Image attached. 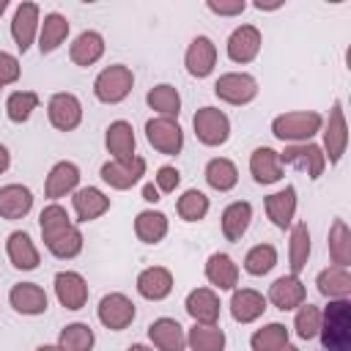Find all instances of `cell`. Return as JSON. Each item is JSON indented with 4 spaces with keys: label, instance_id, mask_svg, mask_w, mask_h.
Listing matches in <instances>:
<instances>
[{
    "label": "cell",
    "instance_id": "cell-1",
    "mask_svg": "<svg viewBox=\"0 0 351 351\" xmlns=\"http://www.w3.org/2000/svg\"><path fill=\"white\" fill-rule=\"evenodd\" d=\"M38 225H41V236H44V244L47 250L60 258V261H69V258H77L80 250H82V233L80 228L71 222L69 211L60 206V203H49L41 217H38Z\"/></svg>",
    "mask_w": 351,
    "mask_h": 351
},
{
    "label": "cell",
    "instance_id": "cell-2",
    "mask_svg": "<svg viewBox=\"0 0 351 351\" xmlns=\"http://www.w3.org/2000/svg\"><path fill=\"white\" fill-rule=\"evenodd\" d=\"M318 337L324 351H351V302L348 299H329L321 310Z\"/></svg>",
    "mask_w": 351,
    "mask_h": 351
},
{
    "label": "cell",
    "instance_id": "cell-3",
    "mask_svg": "<svg viewBox=\"0 0 351 351\" xmlns=\"http://www.w3.org/2000/svg\"><path fill=\"white\" fill-rule=\"evenodd\" d=\"M324 126L321 112L315 110H293V112H282L271 121V134L282 143H310V137H315Z\"/></svg>",
    "mask_w": 351,
    "mask_h": 351
},
{
    "label": "cell",
    "instance_id": "cell-4",
    "mask_svg": "<svg viewBox=\"0 0 351 351\" xmlns=\"http://www.w3.org/2000/svg\"><path fill=\"white\" fill-rule=\"evenodd\" d=\"M134 88V74L129 66L123 63H115V66H107L99 71V77L93 80V93L99 101L104 104H118L123 101Z\"/></svg>",
    "mask_w": 351,
    "mask_h": 351
},
{
    "label": "cell",
    "instance_id": "cell-5",
    "mask_svg": "<svg viewBox=\"0 0 351 351\" xmlns=\"http://www.w3.org/2000/svg\"><path fill=\"white\" fill-rule=\"evenodd\" d=\"M192 126H195V137L208 148H217L230 137V118L217 107H200L192 118Z\"/></svg>",
    "mask_w": 351,
    "mask_h": 351
},
{
    "label": "cell",
    "instance_id": "cell-6",
    "mask_svg": "<svg viewBox=\"0 0 351 351\" xmlns=\"http://www.w3.org/2000/svg\"><path fill=\"white\" fill-rule=\"evenodd\" d=\"M214 93L219 101L241 107L258 96V80L252 74H244V71H228L214 82Z\"/></svg>",
    "mask_w": 351,
    "mask_h": 351
},
{
    "label": "cell",
    "instance_id": "cell-7",
    "mask_svg": "<svg viewBox=\"0 0 351 351\" xmlns=\"http://www.w3.org/2000/svg\"><path fill=\"white\" fill-rule=\"evenodd\" d=\"M324 129V156L329 165H337L346 154V145H348V126H346V112H343V101L337 99L329 110V121L321 126Z\"/></svg>",
    "mask_w": 351,
    "mask_h": 351
},
{
    "label": "cell",
    "instance_id": "cell-8",
    "mask_svg": "<svg viewBox=\"0 0 351 351\" xmlns=\"http://www.w3.org/2000/svg\"><path fill=\"white\" fill-rule=\"evenodd\" d=\"M145 137L165 156H176L184 148V132H181V126H178L176 118H165V115L151 118L145 123Z\"/></svg>",
    "mask_w": 351,
    "mask_h": 351
},
{
    "label": "cell",
    "instance_id": "cell-9",
    "mask_svg": "<svg viewBox=\"0 0 351 351\" xmlns=\"http://www.w3.org/2000/svg\"><path fill=\"white\" fill-rule=\"evenodd\" d=\"M280 165H291L315 181L324 176L326 156H324L321 145H315V143H293V145H285V151L280 154Z\"/></svg>",
    "mask_w": 351,
    "mask_h": 351
},
{
    "label": "cell",
    "instance_id": "cell-10",
    "mask_svg": "<svg viewBox=\"0 0 351 351\" xmlns=\"http://www.w3.org/2000/svg\"><path fill=\"white\" fill-rule=\"evenodd\" d=\"M47 115H49V123L58 129V132H74L82 121V104L74 93H55L49 96L47 101Z\"/></svg>",
    "mask_w": 351,
    "mask_h": 351
},
{
    "label": "cell",
    "instance_id": "cell-11",
    "mask_svg": "<svg viewBox=\"0 0 351 351\" xmlns=\"http://www.w3.org/2000/svg\"><path fill=\"white\" fill-rule=\"evenodd\" d=\"M134 302L129 299V296H123V293H107V296H101V302H99V307H96V315H99V321L107 326V329H112V332H121V329H126L132 321H134Z\"/></svg>",
    "mask_w": 351,
    "mask_h": 351
},
{
    "label": "cell",
    "instance_id": "cell-12",
    "mask_svg": "<svg viewBox=\"0 0 351 351\" xmlns=\"http://www.w3.org/2000/svg\"><path fill=\"white\" fill-rule=\"evenodd\" d=\"M261 30L255 25H239L230 36H228V58L233 63H252L261 52Z\"/></svg>",
    "mask_w": 351,
    "mask_h": 351
},
{
    "label": "cell",
    "instance_id": "cell-13",
    "mask_svg": "<svg viewBox=\"0 0 351 351\" xmlns=\"http://www.w3.org/2000/svg\"><path fill=\"white\" fill-rule=\"evenodd\" d=\"M184 63H186V71L197 80L208 77L217 66V44L208 38V36H195L186 47V55H184Z\"/></svg>",
    "mask_w": 351,
    "mask_h": 351
},
{
    "label": "cell",
    "instance_id": "cell-14",
    "mask_svg": "<svg viewBox=\"0 0 351 351\" xmlns=\"http://www.w3.org/2000/svg\"><path fill=\"white\" fill-rule=\"evenodd\" d=\"M304 285L296 274H282L277 277L271 285H269V293H266V302H271L277 310L288 313V310H296L299 304H304Z\"/></svg>",
    "mask_w": 351,
    "mask_h": 351
},
{
    "label": "cell",
    "instance_id": "cell-15",
    "mask_svg": "<svg viewBox=\"0 0 351 351\" xmlns=\"http://www.w3.org/2000/svg\"><path fill=\"white\" fill-rule=\"evenodd\" d=\"M145 176V159L134 156L129 162H104L101 165V181L110 184L112 189H132L140 178Z\"/></svg>",
    "mask_w": 351,
    "mask_h": 351
},
{
    "label": "cell",
    "instance_id": "cell-16",
    "mask_svg": "<svg viewBox=\"0 0 351 351\" xmlns=\"http://www.w3.org/2000/svg\"><path fill=\"white\" fill-rule=\"evenodd\" d=\"M55 296L66 310H82L88 302V282L77 271H58L55 274Z\"/></svg>",
    "mask_w": 351,
    "mask_h": 351
},
{
    "label": "cell",
    "instance_id": "cell-17",
    "mask_svg": "<svg viewBox=\"0 0 351 351\" xmlns=\"http://www.w3.org/2000/svg\"><path fill=\"white\" fill-rule=\"evenodd\" d=\"M8 302H11V307H14L16 313H22V315H41V313H47V307H49V299H47L44 288L36 285V282H16V285L8 291Z\"/></svg>",
    "mask_w": 351,
    "mask_h": 351
},
{
    "label": "cell",
    "instance_id": "cell-18",
    "mask_svg": "<svg viewBox=\"0 0 351 351\" xmlns=\"http://www.w3.org/2000/svg\"><path fill=\"white\" fill-rule=\"evenodd\" d=\"M148 340L159 351H184L186 348V332L176 318H156L148 324Z\"/></svg>",
    "mask_w": 351,
    "mask_h": 351
},
{
    "label": "cell",
    "instance_id": "cell-19",
    "mask_svg": "<svg viewBox=\"0 0 351 351\" xmlns=\"http://www.w3.org/2000/svg\"><path fill=\"white\" fill-rule=\"evenodd\" d=\"M38 30V5L36 3H19L11 19V36L19 52H27Z\"/></svg>",
    "mask_w": 351,
    "mask_h": 351
},
{
    "label": "cell",
    "instance_id": "cell-20",
    "mask_svg": "<svg viewBox=\"0 0 351 351\" xmlns=\"http://www.w3.org/2000/svg\"><path fill=\"white\" fill-rule=\"evenodd\" d=\"M77 184H80V167L74 162H58L47 173L44 195L49 200H58V197H66L69 192H77Z\"/></svg>",
    "mask_w": 351,
    "mask_h": 351
},
{
    "label": "cell",
    "instance_id": "cell-21",
    "mask_svg": "<svg viewBox=\"0 0 351 351\" xmlns=\"http://www.w3.org/2000/svg\"><path fill=\"white\" fill-rule=\"evenodd\" d=\"M266 310V296L252 291V288H233L230 296V315L239 324H252L263 315Z\"/></svg>",
    "mask_w": 351,
    "mask_h": 351
},
{
    "label": "cell",
    "instance_id": "cell-22",
    "mask_svg": "<svg viewBox=\"0 0 351 351\" xmlns=\"http://www.w3.org/2000/svg\"><path fill=\"white\" fill-rule=\"evenodd\" d=\"M33 208V192L22 184L0 186V219H22Z\"/></svg>",
    "mask_w": 351,
    "mask_h": 351
},
{
    "label": "cell",
    "instance_id": "cell-23",
    "mask_svg": "<svg viewBox=\"0 0 351 351\" xmlns=\"http://www.w3.org/2000/svg\"><path fill=\"white\" fill-rule=\"evenodd\" d=\"M104 145L107 151L112 154L115 162H129L134 159V129L129 121H112L107 126V134H104Z\"/></svg>",
    "mask_w": 351,
    "mask_h": 351
},
{
    "label": "cell",
    "instance_id": "cell-24",
    "mask_svg": "<svg viewBox=\"0 0 351 351\" xmlns=\"http://www.w3.org/2000/svg\"><path fill=\"white\" fill-rule=\"evenodd\" d=\"M263 206H266V217L277 225V228H291L293 225V217H296V186H285V189H280V192H274V195H269L266 200H263Z\"/></svg>",
    "mask_w": 351,
    "mask_h": 351
},
{
    "label": "cell",
    "instance_id": "cell-25",
    "mask_svg": "<svg viewBox=\"0 0 351 351\" xmlns=\"http://www.w3.org/2000/svg\"><path fill=\"white\" fill-rule=\"evenodd\" d=\"M173 291V274L170 269L165 266H151V269H143L137 274V293L143 299H151V302H159L165 296H170Z\"/></svg>",
    "mask_w": 351,
    "mask_h": 351
},
{
    "label": "cell",
    "instance_id": "cell-26",
    "mask_svg": "<svg viewBox=\"0 0 351 351\" xmlns=\"http://www.w3.org/2000/svg\"><path fill=\"white\" fill-rule=\"evenodd\" d=\"M184 307H186V313L192 315L195 324H217L219 321V296L211 288L189 291Z\"/></svg>",
    "mask_w": 351,
    "mask_h": 351
},
{
    "label": "cell",
    "instance_id": "cell-27",
    "mask_svg": "<svg viewBox=\"0 0 351 351\" xmlns=\"http://www.w3.org/2000/svg\"><path fill=\"white\" fill-rule=\"evenodd\" d=\"M71 206H74V214L80 222H90V219H99L110 208V197L99 186H82L74 192Z\"/></svg>",
    "mask_w": 351,
    "mask_h": 351
},
{
    "label": "cell",
    "instance_id": "cell-28",
    "mask_svg": "<svg viewBox=\"0 0 351 351\" xmlns=\"http://www.w3.org/2000/svg\"><path fill=\"white\" fill-rule=\"evenodd\" d=\"M5 252H8V261L19 269V271H33L38 266V250L33 244V239L25 233V230H14L8 239H5Z\"/></svg>",
    "mask_w": 351,
    "mask_h": 351
},
{
    "label": "cell",
    "instance_id": "cell-29",
    "mask_svg": "<svg viewBox=\"0 0 351 351\" xmlns=\"http://www.w3.org/2000/svg\"><path fill=\"white\" fill-rule=\"evenodd\" d=\"M250 173L258 184H277L282 178V165H280V154L269 145H261L252 151L250 156Z\"/></svg>",
    "mask_w": 351,
    "mask_h": 351
},
{
    "label": "cell",
    "instance_id": "cell-30",
    "mask_svg": "<svg viewBox=\"0 0 351 351\" xmlns=\"http://www.w3.org/2000/svg\"><path fill=\"white\" fill-rule=\"evenodd\" d=\"M206 280L219 291H233L239 282V266L228 252H214L206 261Z\"/></svg>",
    "mask_w": 351,
    "mask_h": 351
},
{
    "label": "cell",
    "instance_id": "cell-31",
    "mask_svg": "<svg viewBox=\"0 0 351 351\" xmlns=\"http://www.w3.org/2000/svg\"><path fill=\"white\" fill-rule=\"evenodd\" d=\"M101 55H104V38H101V33H96V30L80 33V36L74 38V44L69 47L71 63H77V66H82V69L93 66Z\"/></svg>",
    "mask_w": 351,
    "mask_h": 351
},
{
    "label": "cell",
    "instance_id": "cell-32",
    "mask_svg": "<svg viewBox=\"0 0 351 351\" xmlns=\"http://www.w3.org/2000/svg\"><path fill=\"white\" fill-rule=\"evenodd\" d=\"M315 288L326 299H348V293H351V274H348L346 266H329V269L318 271Z\"/></svg>",
    "mask_w": 351,
    "mask_h": 351
},
{
    "label": "cell",
    "instance_id": "cell-33",
    "mask_svg": "<svg viewBox=\"0 0 351 351\" xmlns=\"http://www.w3.org/2000/svg\"><path fill=\"white\" fill-rule=\"evenodd\" d=\"M66 36H69V19L63 14H58V11L47 14L41 27H38V49H41V55L55 52L66 41Z\"/></svg>",
    "mask_w": 351,
    "mask_h": 351
},
{
    "label": "cell",
    "instance_id": "cell-34",
    "mask_svg": "<svg viewBox=\"0 0 351 351\" xmlns=\"http://www.w3.org/2000/svg\"><path fill=\"white\" fill-rule=\"evenodd\" d=\"M250 219H252V206L247 200H236V203L225 206V211H222V236L228 241H239L247 233Z\"/></svg>",
    "mask_w": 351,
    "mask_h": 351
},
{
    "label": "cell",
    "instance_id": "cell-35",
    "mask_svg": "<svg viewBox=\"0 0 351 351\" xmlns=\"http://www.w3.org/2000/svg\"><path fill=\"white\" fill-rule=\"evenodd\" d=\"M134 233L143 244H159L165 236H167V217L162 211H140L134 217Z\"/></svg>",
    "mask_w": 351,
    "mask_h": 351
},
{
    "label": "cell",
    "instance_id": "cell-36",
    "mask_svg": "<svg viewBox=\"0 0 351 351\" xmlns=\"http://www.w3.org/2000/svg\"><path fill=\"white\" fill-rule=\"evenodd\" d=\"M326 247H329V258L335 266H351V230L346 225V219H335L326 236Z\"/></svg>",
    "mask_w": 351,
    "mask_h": 351
},
{
    "label": "cell",
    "instance_id": "cell-37",
    "mask_svg": "<svg viewBox=\"0 0 351 351\" xmlns=\"http://www.w3.org/2000/svg\"><path fill=\"white\" fill-rule=\"evenodd\" d=\"M307 258H310V230H307V222H293L291 225V244H288L291 274L299 277V271L307 266Z\"/></svg>",
    "mask_w": 351,
    "mask_h": 351
},
{
    "label": "cell",
    "instance_id": "cell-38",
    "mask_svg": "<svg viewBox=\"0 0 351 351\" xmlns=\"http://www.w3.org/2000/svg\"><path fill=\"white\" fill-rule=\"evenodd\" d=\"M186 346L192 351H225V332L217 324H195L186 332Z\"/></svg>",
    "mask_w": 351,
    "mask_h": 351
},
{
    "label": "cell",
    "instance_id": "cell-39",
    "mask_svg": "<svg viewBox=\"0 0 351 351\" xmlns=\"http://www.w3.org/2000/svg\"><path fill=\"white\" fill-rule=\"evenodd\" d=\"M206 181H208V186L217 189V192H230V189L236 186V181H239V170H236V165H233L230 159L214 156V159H208V165H206Z\"/></svg>",
    "mask_w": 351,
    "mask_h": 351
},
{
    "label": "cell",
    "instance_id": "cell-40",
    "mask_svg": "<svg viewBox=\"0 0 351 351\" xmlns=\"http://www.w3.org/2000/svg\"><path fill=\"white\" fill-rule=\"evenodd\" d=\"M145 101H148L151 110H156V112L165 115V118H178V112H181V96H178V90H176L173 85H167V82L154 85V88L145 93Z\"/></svg>",
    "mask_w": 351,
    "mask_h": 351
},
{
    "label": "cell",
    "instance_id": "cell-41",
    "mask_svg": "<svg viewBox=\"0 0 351 351\" xmlns=\"http://www.w3.org/2000/svg\"><path fill=\"white\" fill-rule=\"evenodd\" d=\"M93 343H96L93 329L88 324H80V321L63 326L60 335H58V348L60 351H90Z\"/></svg>",
    "mask_w": 351,
    "mask_h": 351
},
{
    "label": "cell",
    "instance_id": "cell-42",
    "mask_svg": "<svg viewBox=\"0 0 351 351\" xmlns=\"http://www.w3.org/2000/svg\"><path fill=\"white\" fill-rule=\"evenodd\" d=\"M38 93L36 90H14L8 99H5V115H8V121H14V123H25L30 115H33V110L38 107Z\"/></svg>",
    "mask_w": 351,
    "mask_h": 351
},
{
    "label": "cell",
    "instance_id": "cell-43",
    "mask_svg": "<svg viewBox=\"0 0 351 351\" xmlns=\"http://www.w3.org/2000/svg\"><path fill=\"white\" fill-rule=\"evenodd\" d=\"M285 343H288V329L282 324H277V321L255 329L252 337H250L252 351H280Z\"/></svg>",
    "mask_w": 351,
    "mask_h": 351
},
{
    "label": "cell",
    "instance_id": "cell-44",
    "mask_svg": "<svg viewBox=\"0 0 351 351\" xmlns=\"http://www.w3.org/2000/svg\"><path fill=\"white\" fill-rule=\"evenodd\" d=\"M274 266H277V250H274L271 244H255V247L244 255V269H247V274H252V277H263V274H269Z\"/></svg>",
    "mask_w": 351,
    "mask_h": 351
},
{
    "label": "cell",
    "instance_id": "cell-45",
    "mask_svg": "<svg viewBox=\"0 0 351 351\" xmlns=\"http://www.w3.org/2000/svg\"><path fill=\"white\" fill-rule=\"evenodd\" d=\"M176 211L181 219L186 222H200L206 214H208V197L200 192V189H186L178 203H176Z\"/></svg>",
    "mask_w": 351,
    "mask_h": 351
},
{
    "label": "cell",
    "instance_id": "cell-46",
    "mask_svg": "<svg viewBox=\"0 0 351 351\" xmlns=\"http://www.w3.org/2000/svg\"><path fill=\"white\" fill-rule=\"evenodd\" d=\"M318 326H321V307L315 304H299L296 310V318H293V329L302 340H313L318 337Z\"/></svg>",
    "mask_w": 351,
    "mask_h": 351
},
{
    "label": "cell",
    "instance_id": "cell-47",
    "mask_svg": "<svg viewBox=\"0 0 351 351\" xmlns=\"http://www.w3.org/2000/svg\"><path fill=\"white\" fill-rule=\"evenodd\" d=\"M178 184H181V173H178L173 165H162V167L156 170V176H154V186L159 189V195H162V192H165V195L176 192Z\"/></svg>",
    "mask_w": 351,
    "mask_h": 351
},
{
    "label": "cell",
    "instance_id": "cell-48",
    "mask_svg": "<svg viewBox=\"0 0 351 351\" xmlns=\"http://www.w3.org/2000/svg\"><path fill=\"white\" fill-rule=\"evenodd\" d=\"M19 60L11 55V52H3L0 49V88H5V85H11V82H16L19 80Z\"/></svg>",
    "mask_w": 351,
    "mask_h": 351
},
{
    "label": "cell",
    "instance_id": "cell-49",
    "mask_svg": "<svg viewBox=\"0 0 351 351\" xmlns=\"http://www.w3.org/2000/svg\"><path fill=\"white\" fill-rule=\"evenodd\" d=\"M206 8L219 16H236L247 8V3L244 0H206Z\"/></svg>",
    "mask_w": 351,
    "mask_h": 351
},
{
    "label": "cell",
    "instance_id": "cell-50",
    "mask_svg": "<svg viewBox=\"0 0 351 351\" xmlns=\"http://www.w3.org/2000/svg\"><path fill=\"white\" fill-rule=\"evenodd\" d=\"M143 200H148V203L162 200V197H159V189H156L154 184H145V186H143Z\"/></svg>",
    "mask_w": 351,
    "mask_h": 351
},
{
    "label": "cell",
    "instance_id": "cell-51",
    "mask_svg": "<svg viewBox=\"0 0 351 351\" xmlns=\"http://www.w3.org/2000/svg\"><path fill=\"white\" fill-rule=\"evenodd\" d=\"M8 167H11V154H8V148L0 143V176H3Z\"/></svg>",
    "mask_w": 351,
    "mask_h": 351
},
{
    "label": "cell",
    "instance_id": "cell-52",
    "mask_svg": "<svg viewBox=\"0 0 351 351\" xmlns=\"http://www.w3.org/2000/svg\"><path fill=\"white\" fill-rule=\"evenodd\" d=\"M126 351H154V348H148V346H143V343H134V346H129Z\"/></svg>",
    "mask_w": 351,
    "mask_h": 351
},
{
    "label": "cell",
    "instance_id": "cell-53",
    "mask_svg": "<svg viewBox=\"0 0 351 351\" xmlns=\"http://www.w3.org/2000/svg\"><path fill=\"white\" fill-rule=\"evenodd\" d=\"M36 351H60V348H58V346H38Z\"/></svg>",
    "mask_w": 351,
    "mask_h": 351
},
{
    "label": "cell",
    "instance_id": "cell-54",
    "mask_svg": "<svg viewBox=\"0 0 351 351\" xmlns=\"http://www.w3.org/2000/svg\"><path fill=\"white\" fill-rule=\"evenodd\" d=\"M280 351H299V348H296V346H291V343H285V346H282Z\"/></svg>",
    "mask_w": 351,
    "mask_h": 351
},
{
    "label": "cell",
    "instance_id": "cell-55",
    "mask_svg": "<svg viewBox=\"0 0 351 351\" xmlns=\"http://www.w3.org/2000/svg\"><path fill=\"white\" fill-rule=\"evenodd\" d=\"M8 8V0H0V16H3V11Z\"/></svg>",
    "mask_w": 351,
    "mask_h": 351
}]
</instances>
